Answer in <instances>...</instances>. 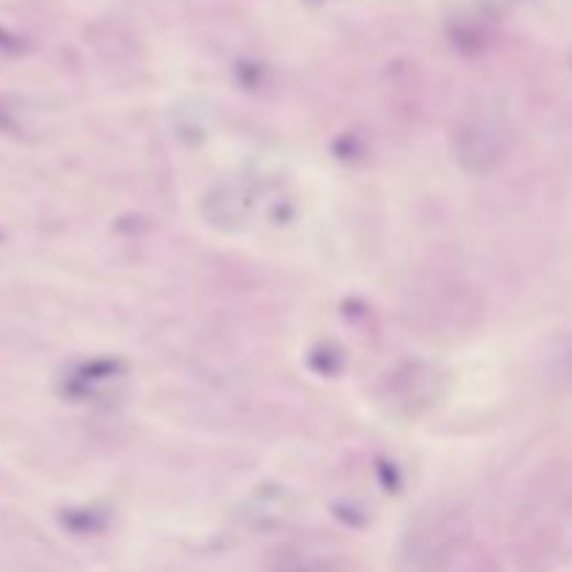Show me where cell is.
I'll return each instance as SVG.
<instances>
[{"mask_svg": "<svg viewBox=\"0 0 572 572\" xmlns=\"http://www.w3.org/2000/svg\"><path fill=\"white\" fill-rule=\"evenodd\" d=\"M466 536V519L458 511H439L425 522L405 542V561L413 572H441L455 553L461 550Z\"/></svg>", "mask_w": 572, "mask_h": 572, "instance_id": "1", "label": "cell"}, {"mask_svg": "<svg viewBox=\"0 0 572 572\" xmlns=\"http://www.w3.org/2000/svg\"><path fill=\"white\" fill-rule=\"evenodd\" d=\"M455 151L469 171H492L503 157L500 126L494 120H464L455 132Z\"/></svg>", "mask_w": 572, "mask_h": 572, "instance_id": "2", "label": "cell"}]
</instances>
